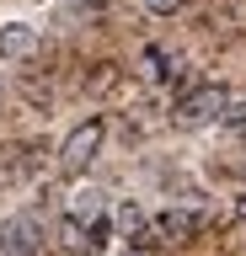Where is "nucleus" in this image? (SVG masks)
<instances>
[{
	"label": "nucleus",
	"instance_id": "f257e3e1",
	"mask_svg": "<svg viewBox=\"0 0 246 256\" xmlns=\"http://www.w3.org/2000/svg\"><path fill=\"white\" fill-rule=\"evenodd\" d=\"M102 139H107V123H102V118H86V123H75V128L65 134V144H59V171H65V176L91 171V160H97Z\"/></svg>",
	"mask_w": 246,
	"mask_h": 256
},
{
	"label": "nucleus",
	"instance_id": "f03ea898",
	"mask_svg": "<svg viewBox=\"0 0 246 256\" xmlns=\"http://www.w3.org/2000/svg\"><path fill=\"white\" fill-rule=\"evenodd\" d=\"M225 107H230V91L214 86V80H203V86H193L177 102V128H214L225 118Z\"/></svg>",
	"mask_w": 246,
	"mask_h": 256
},
{
	"label": "nucleus",
	"instance_id": "7ed1b4c3",
	"mask_svg": "<svg viewBox=\"0 0 246 256\" xmlns=\"http://www.w3.org/2000/svg\"><path fill=\"white\" fill-rule=\"evenodd\" d=\"M198 224H203V214H193V208H166L150 219V240L155 246H187L198 235Z\"/></svg>",
	"mask_w": 246,
	"mask_h": 256
},
{
	"label": "nucleus",
	"instance_id": "20e7f679",
	"mask_svg": "<svg viewBox=\"0 0 246 256\" xmlns=\"http://www.w3.org/2000/svg\"><path fill=\"white\" fill-rule=\"evenodd\" d=\"M38 246H43L38 214H11L6 230H0V256H38Z\"/></svg>",
	"mask_w": 246,
	"mask_h": 256
},
{
	"label": "nucleus",
	"instance_id": "39448f33",
	"mask_svg": "<svg viewBox=\"0 0 246 256\" xmlns=\"http://www.w3.org/2000/svg\"><path fill=\"white\" fill-rule=\"evenodd\" d=\"M33 48H38V32L27 22H6L0 27V59H27Z\"/></svg>",
	"mask_w": 246,
	"mask_h": 256
},
{
	"label": "nucleus",
	"instance_id": "423d86ee",
	"mask_svg": "<svg viewBox=\"0 0 246 256\" xmlns=\"http://www.w3.org/2000/svg\"><path fill=\"white\" fill-rule=\"evenodd\" d=\"M219 123H225V134H235V139H246V96H241V102H230Z\"/></svg>",
	"mask_w": 246,
	"mask_h": 256
},
{
	"label": "nucleus",
	"instance_id": "0eeeda50",
	"mask_svg": "<svg viewBox=\"0 0 246 256\" xmlns=\"http://www.w3.org/2000/svg\"><path fill=\"white\" fill-rule=\"evenodd\" d=\"M123 256H155V240H150V230H145V235H139V240H134V246H129V251H123Z\"/></svg>",
	"mask_w": 246,
	"mask_h": 256
},
{
	"label": "nucleus",
	"instance_id": "6e6552de",
	"mask_svg": "<svg viewBox=\"0 0 246 256\" xmlns=\"http://www.w3.org/2000/svg\"><path fill=\"white\" fill-rule=\"evenodd\" d=\"M155 16H171V11H182V0H145Z\"/></svg>",
	"mask_w": 246,
	"mask_h": 256
},
{
	"label": "nucleus",
	"instance_id": "1a4fd4ad",
	"mask_svg": "<svg viewBox=\"0 0 246 256\" xmlns=\"http://www.w3.org/2000/svg\"><path fill=\"white\" fill-rule=\"evenodd\" d=\"M235 219L246 224V192H241V198H235Z\"/></svg>",
	"mask_w": 246,
	"mask_h": 256
},
{
	"label": "nucleus",
	"instance_id": "9d476101",
	"mask_svg": "<svg viewBox=\"0 0 246 256\" xmlns=\"http://www.w3.org/2000/svg\"><path fill=\"white\" fill-rule=\"evenodd\" d=\"M86 256H97V251H86Z\"/></svg>",
	"mask_w": 246,
	"mask_h": 256
}]
</instances>
